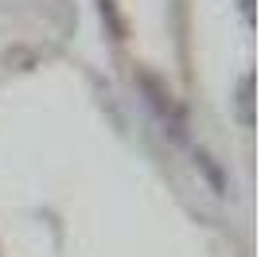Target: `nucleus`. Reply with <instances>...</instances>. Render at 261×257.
Masks as SVG:
<instances>
[{
	"label": "nucleus",
	"mask_w": 261,
	"mask_h": 257,
	"mask_svg": "<svg viewBox=\"0 0 261 257\" xmlns=\"http://www.w3.org/2000/svg\"><path fill=\"white\" fill-rule=\"evenodd\" d=\"M137 86H141L144 101L152 106V113L160 117L164 133L172 140H187V113H184V106L175 101L172 86L164 82L160 74H152V70H137Z\"/></svg>",
	"instance_id": "1"
},
{
	"label": "nucleus",
	"mask_w": 261,
	"mask_h": 257,
	"mask_svg": "<svg viewBox=\"0 0 261 257\" xmlns=\"http://www.w3.org/2000/svg\"><path fill=\"white\" fill-rule=\"evenodd\" d=\"M191 164H195V171L207 179V187L215 195H226L230 191V179H226V171H222V164H218L207 148H195V152H191Z\"/></svg>",
	"instance_id": "2"
},
{
	"label": "nucleus",
	"mask_w": 261,
	"mask_h": 257,
	"mask_svg": "<svg viewBox=\"0 0 261 257\" xmlns=\"http://www.w3.org/2000/svg\"><path fill=\"white\" fill-rule=\"evenodd\" d=\"M234 113L246 128L253 125V74H242L238 86H234Z\"/></svg>",
	"instance_id": "3"
},
{
	"label": "nucleus",
	"mask_w": 261,
	"mask_h": 257,
	"mask_svg": "<svg viewBox=\"0 0 261 257\" xmlns=\"http://www.w3.org/2000/svg\"><path fill=\"white\" fill-rule=\"evenodd\" d=\"M98 12H101V20L109 23L113 39H125V20H121V12H117V0H98Z\"/></svg>",
	"instance_id": "4"
},
{
	"label": "nucleus",
	"mask_w": 261,
	"mask_h": 257,
	"mask_svg": "<svg viewBox=\"0 0 261 257\" xmlns=\"http://www.w3.org/2000/svg\"><path fill=\"white\" fill-rule=\"evenodd\" d=\"M242 12H246V20H253V0H242Z\"/></svg>",
	"instance_id": "5"
}]
</instances>
